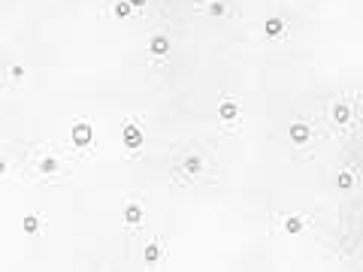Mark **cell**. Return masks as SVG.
Masks as SVG:
<instances>
[{"mask_svg": "<svg viewBox=\"0 0 363 272\" xmlns=\"http://www.w3.org/2000/svg\"><path fill=\"white\" fill-rule=\"evenodd\" d=\"M9 76H12L15 82H22V79H24V67H22V64H12V67H9Z\"/></svg>", "mask_w": 363, "mask_h": 272, "instance_id": "cell-17", "label": "cell"}, {"mask_svg": "<svg viewBox=\"0 0 363 272\" xmlns=\"http://www.w3.org/2000/svg\"><path fill=\"white\" fill-rule=\"evenodd\" d=\"M40 170H43L46 175L58 173V160H55V157H43V160H40Z\"/></svg>", "mask_w": 363, "mask_h": 272, "instance_id": "cell-14", "label": "cell"}, {"mask_svg": "<svg viewBox=\"0 0 363 272\" xmlns=\"http://www.w3.org/2000/svg\"><path fill=\"white\" fill-rule=\"evenodd\" d=\"M91 139H94V127H91L88 121H79V124L73 127V145L85 148V145H91Z\"/></svg>", "mask_w": 363, "mask_h": 272, "instance_id": "cell-1", "label": "cell"}, {"mask_svg": "<svg viewBox=\"0 0 363 272\" xmlns=\"http://www.w3.org/2000/svg\"><path fill=\"white\" fill-rule=\"evenodd\" d=\"M127 3H130L133 9H140V6H145V3H148V0H127Z\"/></svg>", "mask_w": 363, "mask_h": 272, "instance_id": "cell-18", "label": "cell"}, {"mask_svg": "<svg viewBox=\"0 0 363 272\" xmlns=\"http://www.w3.org/2000/svg\"><path fill=\"white\" fill-rule=\"evenodd\" d=\"M148 51H151V54H158V58H164V54L169 51V40H167L164 33L151 36V43H148Z\"/></svg>", "mask_w": 363, "mask_h": 272, "instance_id": "cell-4", "label": "cell"}, {"mask_svg": "<svg viewBox=\"0 0 363 272\" xmlns=\"http://www.w3.org/2000/svg\"><path fill=\"white\" fill-rule=\"evenodd\" d=\"M218 115H221V121H233L239 115V103L236 100H224L221 109H218Z\"/></svg>", "mask_w": 363, "mask_h": 272, "instance_id": "cell-5", "label": "cell"}, {"mask_svg": "<svg viewBox=\"0 0 363 272\" xmlns=\"http://www.w3.org/2000/svg\"><path fill=\"white\" fill-rule=\"evenodd\" d=\"M3 173H6V163H3V160H0V175H3Z\"/></svg>", "mask_w": 363, "mask_h": 272, "instance_id": "cell-19", "label": "cell"}, {"mask_svg": "<svg viewBox=\"0 0 363 272\" xmlns=\"http://www.w3.org/2000/svg\"><path fill=\"white\" fill-rule=\"evenodd\" d=\"M37 230H40V215H27V218H24V233L33 236Z\"/></svg>", "mask_w": 363, "mask_h": 272, "instance_id": "cell-15", "label": "cell"}, {"mask_svg": "<svg viewBox=\"0 0 363 272\" xmlns=\"http://www.w3.org/2000/svg\"><path fill=\"white\" fill-rule=\"evenodd\" d=\"M121 142H124L130 151L140 148V145H143V130H140V124H127V127H124V136H121Z\"/></svg>", "mask_w": 363, "mask_h": 272, "instance_id": "cell-2", "label": "cell"}, {"mask_svg": "<svg viewBox=\"0 0 363 272\" xmlns=\"http://www.w3.org/2000/svg\"><path fill=\"white\" fill-rule=\"evenodd\" d=\"M206 12L218 18V15H224V12H227V3H224V0H212V3L206 6Z\"/></svg>", "mask_w": 363, "mask_h": 272, "instance_id": "cell-13", "label": "cell"}, {"mask_svg": "<svg viewBox=\"0 0 363 272\" xmlns=\"http://www.w3.org/2000/svg\"><path fill=\"white\" fill-rule=\"evenodd\" d=\"M300 230H303V218H285V233L297 236Z\"/></svg>", "mask_w": 363, "mask_h": 272, "instance_id": "cell-11", "label": "cell"}, {"mask_svg": "<svg viewBox=\"0 0 363 272\" xmlns=\"http://www.w3.org/2000/svg\"><path fill=\"white\" fill-rule=\"evenodd\" d=\"M336 185H339L342 191H348V188L354 185V175H351V173H339V178H336Z\"/></svg>", "mask_w": 363, "mask_h": 272, "instance_id": "cell-16", "label": "cell"}, {"mask_svg": "<svg viewBox=\"0 0 363 272\" xmlns=\"http://www.w3.org/2000/svg\"><path fill=\"white\" fill-rule=\"evenodd\" d=\"M279 33H285V18H279V15L266 18V36H279Z\"/></svg>", "mask_w": 363, "mask_h": 272, "instance_id": "cell-8", "label": "cell"}, {"mask_svg": "<svg viewBox=\"0 0 363 272\" xmlns=\"http://www.w3.org/2000/svg\"><path fill=\"white\" fill-rule=\"evenodd\" d=\"M182 170L191 173V175H197V173L203 170V157H200V154H188V157L182 160Z\"/></svg>", "mask_w": 363, "mask_h": 272, "instance_id": "cell-6", "label": "cell"}, {"mask_svg": "<svg viewBox=\"0 0 363 272\" xmlns=\"http://www.w3.org/2000/svg\"><path fill=\"white\" fill-rule=\"evenodd\" d=\"M348 118H351V109L345 106V103H336V106H333V121H336V124H345Z\"/></svg>", "mask_w": 363, "mask_h": 272, "instance_id": "cell-9", "label": "cell"}, {"mask_svg": "<svg viewBox=\"0 0 363 272\" xmlns=\"http://www.w3.org/2000/svg\"><path fill=\"white\" fill-rule=\"evenodd\" d=\"M130 12H133V6L127 3V0H118V3L112 6V15H115V18H127Z\"/></svg>", "mask_w": 363, "mask_h": 272, "instance_id": "cell-10", "label": "cell"}, {"mask_svg": "<svg viewBox=\"0 0 363 272\" xmlns=\"http://www.w3.org/2000/svg\"><path fill=\"white\" fill-rule=\"evenodd\" d=\"M124 221H127L130 227L140 224V221H143V206H140V203H130V206L124 209Z\"/></svg>", "mask_w": 363, "mask_h": 272, "instance_id": "cell-7", "label": "cell"}, {"mask_svg": "<svg viewBox=\"0 0 363 272\" xmlns=\"http://www.w3.org/2000/svg\"><path fill=\"white\" fill-rule=\"evenodd\" d=\"M158 257H161V245L158 242H148L145 245V263H158Z\"/></svg>", "mask_w": 363, "mask_h": 272, "instance_id": "cell-12", "label": "cell"}, {"mask_svg": "<svg viewBox=\"0 0 363 272\" xmlns=\"http://www.w3.org/2000/svg\"><path fill=\"white\" fill-rule=\"evenodd\" d=\"M309 139H312V130H309V124H303V121L290 124V142H293V145H306Z\"/></svg>", "mask_w": 363, "mask_h": 272, "instance_id": "cell-3", "label": "cell"}]
</instances>
